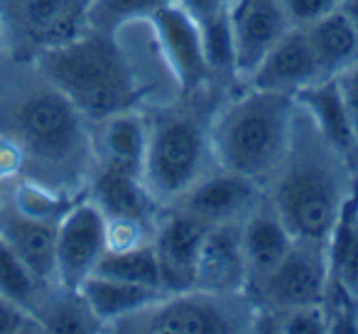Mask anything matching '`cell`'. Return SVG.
<instances>
[{
  "label": "cell",
  "mask_w": 358,
  "mask_h": 334,
  "mask_svg": "<svg viewBox=\"0 0 358 334\" xmlns=\"http://www.w3.org/2000/svg\"><path fill=\"white\" fill-rule=\"evenodd\" d=\"M322 76L319 62L309 45V37L304 27H289L258 62L243 86L260 91H275V94L294 96L304 86L314 84Z\"/></svg>",
  "instance_id": "cell-14"
},
{
  "label": "cell",
  "mask_w": 358,
  "mask_h": 334,
  "mask_svg": "<svg viewBox=\"0 0 358 334\" xmlns=\"http://www.w3.org/2000/svg\"><path fill=\"white\" fill-rule=\"evenodd\" d=\"M20 332H42L40 322L25 307L0 295V334H20Z\"/></svg>",
  "instance_id": "cell-31"
},
{
  "label": "cell",
  "mask_w": 358,
  "mask_h": 334,
  "mask_svg": "<svg viewBox=\"0 0 358 334\" xmlns=\"http://www.w3.org/2000/svg\"><path fill=\"white\" fill-rule=\"evenodd\" d=\"M338 8H341V11L346 13L348 20L358 27V0H341V3H338Z\"/></svg>",
  "instance_id": "cell-35"
},
{
  "label": "cell",
  "mask_w": 358,
  "mask_h": 334,
  "mask_svg": "<svg viewBox=\"0 0 358 334\" xmlns=\"http://www.w3.org/2000/svg\"><path fill=\"white\" fill-rule=\"evenodd\" d=\"M356 332H358V302H356Z\"/></svg>",
  "instance_id": "cell-36"
},
{
  "label": "cell",
  "mask_w": 358,
  "mask_h": 334,
  "mask_svg": "<svg viewBox=\"0 0 358 334\" xmlns=\"http://www.w3.org/2000/svg\"><path fill=\"white\" fill-rule=\"evenodd\" d=\"M86 197V192H59L52 190L47 185L30 180H20L13 192V207L20 211L22 216H30L37 221H50V224H59L64 214Z\"/></svg>",
  "instance_id": "cell-26"
},
{
  "label": "cell",
  "mask_w": 358,
  "mask_h": 334,
  "mask_svg": "<svg viewBox=\"0 0 358 334\" xmlns=\"http://www.w3.org/2000/svg\"><path fill=\"white\" fill-rule=\"evenodd\" d=\"M336 79L338 86H341V96H343V104H346L348 120H351L353 138H356V160H358V62L353 67H348V69H343Z\"/></svg>",
  "instance_id": "cell-32"
},
{
  "label": "cell",
  "mask_w": 358,
  "mask_h": 334,
  "mask_svg": "<svg viewBox=\"0 0 358 334\" xmlns=\"http://www.w3.org/2000/svg\"><path fill=\"white\" fill-rule=\"evenodd\" d=\"M248 283L241 224L209 226L196 256V288L214 293H241Z\"/></svg>",
  "instance_id": "cell-17"
},
{
  "label": "cell",
  "mask_w": 358,
  "mask_h": 334,
  "mask_svg": "<svg viewBox=\"0 0 358 334\" xmlns=\"http://www.w3.org/2000/svg\"><path fill=\"white\" fill-rule=\"evenodd\" d=\"M86 197L99 207L106 221H135L155 229L164 211L140 177L108 167H94L86 185Z\"/></svg>",
  "instance_id": "cell-16"
},
{
  "label": "cell",
  "mask_w": 358,
  "mask_h": 334,
  "mask_svg": "<svg viewBox=\"0 0 358 334\" xmlns=\"http://www.w3.org/2000/svg\"><path fill=\"white\" fill-rule=\"evenodd\" d=\"M265 190L294 239L329 244L343 207L358 190V167L297 106L287 155Z\"/></svg>",
  "instance_id": "cell-1"
},
{
  "label": "cell",
  "mask_w": 358,
  "mask_h": 334,
  "mask_svg": "<svg viewBox=\"0 0 358 334\" xmlns=\"http://www.w3.org/2000/svg\"><path fill=\"white\" fill-rule=\"evenodd\" d=\"M91 0H0V30L35 60L86 30Z\"/></svg>",
  "instance_id": "cell-8"
},
{
  "label": "cell",
  "mask_w": 358,
  "mask_h": 334,
  "mask_svg": "<svg viewBox=\"0 0 358 334\" xmlns=\"http://www.w3.org/2000/svg\"><path fill=\"white\" fill-rule=\"evenodd\" d=\"M294 113V96L250 86L221 104L209 123L216 165L268 185L287 155Z\"/></svg>",
  "instance_id": "cell-4"
},
{
  "label": "cell",
  "mask_w": 358,
  "mask_h": 334,
  "mask_svg": "<svg viewBox=\"0 0 358 334\" xmlns=\"http://www.w3.org/2000/svg\"><path fill=\"white\" fill-rule=\"evenodd\" d=\"M258 309H285L317 305L329 293L327 244L294 239L292 249L265 278L245 285Z\"/></svg>",
  "instance_id": "cell-7"
},
{
  "label": "cell",
  "mask_w": 358,
  "mask_h": 334,
  "mask_svg": "<svg viewBox=\"0 0 358 334\" xmlns=\"http://www.w3.org/2000/svg\"><path fill=\"white\" fill-rule=\"evenodd\" d=\"M229 22L236 47V76L245 81L265 52L289 30L282 0H231Z\"/></svg>",
  "instance_id": "cell-13"
},
{
  "label": "cell",
  "mask_w": 358,
  "mask_h": 334,
  "mask_svg": "<svg viewBox=\"0 0 358 334\" xmlns=\"http://www.w3.org/2000/svg\"><path fill=\"white\" fill-rule=\"evenodd\" d=\"M294 236L280 219L270 200H265L248 219L241 224V246H243L245 268H248V283L265 278L280 260L292 249Z\"/></svg>",
  "instance_id": "cell-19"
},
{
  "label": "cell",
  "mask_w": 358,
  "mask_h": 334,
  "mask_svg": "<svg viewBox=\"0 0 358 334\" xmlns=\"http://www.w3.org/2000/svg\"><path fill=\"white\" fill-rule=\"evenodd\" d=\"M341 0H282L285 15L292 27H309L319 18L336 11Z\"/></svg>",
  "instance_id": "cell-30"
},
{
  "label": "cell",
  "mask_w": 358,
  "mask_h": 334,
  "mask_svg": "<svg viewBox=\"0 0 358 334\" xmlns=\"http://www.w3.org/2000/svg\"><path fill=\"white\" fill-rule=\"evenodd\" d=\"M0 236L40 283H57V224L22 216L10 204L0 209Z\"/></svg>",
  "instance_id": "cell-18"
},
{
  "label": "cell",
  "mask_w": 358,
  "mask_h": 334,
  "mask_svg": "<svg viewBox=\"0 0 358 334\" xmlns=\"http://www.w3.org/2000/svg\"><path fill=\"white\" fill-rule=\"evenodd\" d=\"M91 275H103V278L125 280V283L148 285V288L162 290V285H159V265L157 258H155L152 241L125 251H106Z\"/></svg>",
  "instance_id": "cell-25"
},
{
  "label": "cell",
  "mask_w": 358,
  "mask_h": 334,
  "mask_svg": "<svg viewBox=\"0 0 358 334\" xmlns=\"http://www.w3.org/2000/svg\"><path fill=\"white\" fill-rule=\"evenodd\" d=\"M22 170H25V153H22V148L10 135L0 133V182L17 177Z\"/></svg>",
  "instance_id": "cell-33"
},
{
  "label": "cell",
  "mask_w": 358,
  "mask_h": 334,
  "mask_svg": "<svg viewBox=\"0 0 358 334\" xmlns=\"http://www.w3.org/2000/svg\"><path fill=\"white\" fill-rule=\"evenodd\" d=\"M255 317L258 305L245 290L214 293L192 288L162 295L110 329L130 334H241L253 332Z\"/></svg>",
  "instance_id": "cell-6"
},
{
  "label": "cell",
  "mask_w": 358,
  "mask_h": 334,
  "mask_svg": "<svg viewBox=\"0 0 358 334\" xmlns=\"http://www.w3.org/2000/svg\"><path fill=\"white\" fill-rule=\"evenodd\" d=\"M177 3L185 8L199 25L214 20V18L226 15L231 8V0H177Z\"/></svg>",
  "instance_id": "cell-34"
},
{
  "label": "cell",
  "mask_w": 358,
  "mask_h": 334,
  "mask_svg": "<svg viewBox=\"0 0 358 334\" xmlns=\"http://www.w3.org/2000/svg\"><path fill=\"white\" fill-rule=\"evenodd\" d=\"M108 249L106 216L84 197L57 224V283L79 290Z\"/></svg>",
  "instance_id": "cell-11"
},
{
  "label": "cell",
  "mask_w": 358,
  "mask_h": 334,
  "mask_svg": "<svg viewBox=\"0 0 358 334\" xmlns=\"http://www.w3.org/2000/svg\"><path fill=\"white\" fill-rule=\"evenodd\" d=\"M148 22L152 27L162 64L169 69L182 96L204 91L211 81V71L206 64L199 22L177 0L159 8Z\"/></svg>",
  "instance_id": "cell-9"
},
{
  "label": "cell",
  "mask_w": 358,
  "mask_h": 334,
  "mask_svg": "<svg viewBox=\"0 0 358 334\" xmlns=\"http://www.w3.org/2000/svg\"><path fill=\"white\" fill-rule=\"evenodd\" d=\"M196 94H187L185 104L162 106L148 113L143 182L162 207L174 204L206 172L219 167L209 138L211 113L204 118L196 109Z\"/></svg>",
  "instance_id": "cell-5"
},
{
  "label": "cell",
  "mask_w": 358,
  "mask_h": 334,
  "mask_svg": "<svg viewBox=\"0 0 358 334\" xmlns=\"http://www.w3.org/2000/svg\"><path fill=\"white\" fill-rule=\"evenodd\" d=\"M329 285L358 302V190L343 207L327 244Z\"/></svg>",
  "instance_id": "cell-24"
},
{
  "label": "cell",
  "mask_w": 358,
  "mask_h": 334,
  "mask_svg": "<svg viewBox=\"0 0 358 334\" xmlns=\"http://www.w3.org/2000/svg\"><path fill=\"white\" fill-rule=\"evenodd\" d=\"M294 101L312 118L319 133L358 167L356 138H353L351 120H348L346 104H343L341 86H338L336 76H327V79H319L314 84L304 86L302 91L294 94Z\"/></svg>",
  "instance_id": "cell-20"
},
{
  "label": "cell",
  "mask_w": 358,
  "mask_h": 334,
  "mask_svg": "<svg viewBox=\"0 0 358 334\" xmlns=\"http://www.w3.org/2000/svg\"><path fill=\"white\" fill-rule=\"evenodd\" d=\"M174 0H91L86 13V27L120 35V30L133 22L150 20L159 8Z\"/></svg>",
  "instance_id": "cell-28"
},
{
  "label": "cell",
  "mask_w": 358,
  "mask_h": 334,
  "mask_svg": "<svg viewBox=\"0 0 358 334\" xmlns=\"http://www.w3.org/2000/svg\"><path fill=\"white\" fill-rule=\"evenodd\" d=\"M79 290L86 298V302L91 305V309L96 312V317L103 322L106 329H110L115 322L148 307V305H152L155 300H159L164 295L157 288L103 278V275H89L79 285Z\"/></svg>",
  "instance_id": "cell-22"
},
{
  "label": "cell",
  "mask_w": 358,
  "mask_h": 334,
  "mask_svg": "<svg viewBox=\"0 0 358 334\" xmlns=\"http://www.w3.org/2000/svg\"><path fill=\"white\" fill-rule=\"evenodd\" d=\"M309 45L319 62L322 76H338L358 62V27L346 18L341 8L319 18L304 27Z\"/></svg>",
  "instance_id": "cell-21"
},
{
  "label": "cell",
  "mask_w": 358,
  "mask_h": 334,
  "mask_svg": "<svg viewBox=\"0 0 358 334\" xmlns=\"http://www.w3.org/2000/svg\"><path fill=\"white\" fill-rule=\"evenodd\" d=\"M32 317L40 322L42 332L57 334H94L106 332L103 322L96 317L81 290H71L55 283L42 293L40 302L32 309Z\"/></svg>",
  "instance_id": "cell-23"
},
{
  "label": "cell",
  "mask_w": 358,
  "mask_h": 334,
  "mask_svg": "<svg viewBox=\"0 0 358 334\" xmlns=\"http://www.w3.org/2000/svg\"><path fill=\"white\" fill-rule=\"evenodd\" d=\"M253 332L273 334H327L331 332V319L324 302L299 305L285 309H258Z\"/></svg>",
  "instance_id": "cell-27"
},
{
  "label": "cell",
  "mask_w": 358,
  "mask_h": 334,
  "mask_svg": "<svg viewBox=\"0 0 358 334\" xmlns=\"http://www.w3.org/2000/svg\"><path fill=\"white\" fill-rule=\"evenodd\" d=\"M50 285L40 283L32 275V270L20 260V256L0 236V295H6L8 300H13L32 314V309L40 302L42 293Z\"/></svg>",
  "instance_id": "cell-29"
},
{
  "label": "cell",
  "mask_w": 358,
  "mask_h": 334,
  "mask_svg": "<svg viewBox=\"0 0 358 334\" xmlns=\"http://www.w3.org/2000/svg\"><path fill=\"white\" fill-rule=\"evenodd\" d=\"M209 226L196 216L164 207L152 234L155 258L159 265L162 293H185L196 288V256Z\"/></svg>",
  "instance_id": "cell-12"
},
{
  "label": "cell",
  "mask_w": 358,
  "mask_h": 334,
  "mask_svg": "<svg viewBox=\"0 0 358 334\" xmlns=\"http://www.w3.org/2000/svg\"><path fill=\"white\" fill-rule=\"evenodd\" d=\"M35 64L42 79L59 89L91 123L120 111L140 109L148 96L118 35L91 27L40 52Z\"/></svg>",
  "instance_id": "cell-3"
},
{
  "label": "cell",
  "mask_w": 358,
  "mask_h": 334,
  "mask_svg": "<svg viewBox=\"0 0 358 334\" xmlns=\"http://www.w3.org/2000/svg\"><path fill=\"white\" fill-rule=\"evenodd\" d=\"M96 167H108L143 180L148 150V113L130 109L91 123Z\"/></svg>",
  "instance_id": "cell-15"
},
{
  "label": "cell",
  "mask_w": 358,
  "mask_h": 334,
  "mask_svg": "<svg viewBox=\"0 0 358 334\" xmlns=\"http://www.w3.org/2000/svg\"><path fill=\"white\" fill-rule=\"evenodd\" d=\"M265 200L268 190L263 182L224 167H214L169 207L196 216L206 226H224L243 224Z\"/></svg>",
  "instance_id": "cell-10"
},
{
  "label": "cell",
  "mask_w": 358,
  "mask_h": 334,
  "mask_svg": "<svg viewBox=\"0 0 358 334\" xmlns=\"http://www.w3.org/2000/svg\"><path fill=\"white\" fill-rule=\"evenodd\" d=\"M45 89L22 96L6 118V130L25 153V165H35L30 180L59 192H86L96 167L91 120L45 81Z\"/></svg>",
  "instance_id": "cell-2"
}]
</instances>
